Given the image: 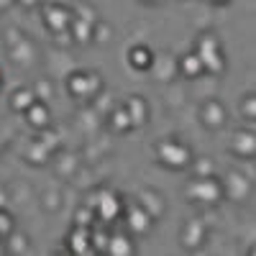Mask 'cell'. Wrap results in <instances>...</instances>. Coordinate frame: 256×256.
I'll return each instance as SVG.
<instances>
[{"label":"cell","instance_id":"6da1fadb","mask_svg":"<svg viewBox=\"0 0 256 256\" xmlns=\"http://www.w3.org/2000/svg\"><path fill=\"white\" fill-rule=\"evenodd\" d=\"M156 159L169 169H187L192 164V152L187 144L177 138H164L156 144Z\"/></svg>","mask_w":256,"mask_h":256},{"label":"cell","instance_id":"7a4b0ae2","mask_svg":"<svg viewBox=\"0 0 256 256\" xmlns=\"http://www.w3.org/2000/svg\"><path fill=\"white\" fill-rule=\"evenodd\" d=\"M95 210V218L102 223H113L123 216V198L113 190H100L98 192V202L90 205Z\"/></svg>","mask_w":256,"mask_h":256},{"label":"cell","instance_id":"3957f363","mask_svg":"<svg viewBox=\"0 0 256 256\" xmlns=\"http://www.w3.org/2000/svg\"><path fill=\"white\" fill-rule=\"evenodd\" d=\"M100 88H102V80L95 72H72L70 80H67L70 95L72 98H80V100L92 98L95 92H100Z\"/></svg>","mask_w":256,"mask_h":256},{"label":"cell","instance_id":"277c9868","mask_svg":"<svg viewBox=\"0 0 256 256\" xmlns=\"http://www.w3.org/2000/svg\"><path fill=\"white\" fill-rule=\"evenodd\" d=\"M198 56H200V62H202L205 72H210V74H220V72L226 70L223 49H220V44H218V41L212 38V36L200 38V44H198Z\"/></svg>","mask_w":256,"mask_h":256},{"label":"cell","instance_id":"5b68a950","mask_svg":"<svg viewBox=\"0 0 256 256\" xmlns=\"http://www.w3.org/2000/svg\"><path fill=\"white\" fill-rule=\"evenodd\" d=\"M187 195L198 202H218L223 198V187L216 177H195L187 187Z\"/></svg>","mask_w":256,"mask_h":256},{"label":"cell","instance_id":"8992f818","mask_svg":"<svg viewBox=\"0 0 256 256\" xmlns=\"http://www.w3.org/2000/svg\"><path fill=\"white\" fill-rule=\"evenodd\" d=\"M220 187H223V195L230 198V200H236V202L246 200L248 198V190H251L248 187V180L244 174H238V172H228L226 180H220Z\"/></svg>","mask_w":256,"mask_h":256},{"label":"cell","instance_id":"52a82bcc","mask_svg":"<svg viewBox=\"0 0 256 256\" xmlns=\"http://www.w3.org/2000/svg\"><path fill=\"white\" fill-rule=\"evenodd\" d=\"M152 223H154V218L148 216V212L138 202L126 210V226H128V230H131V233H136V236H144V233L152 228Z\"/></svg>","mask_w":256,"mask_h":256},{"label":"cell","instance_id":"ba28073f","mask_svg":"<svg viewBox=\"0 0 256 256\" xmlns=\"http://www.w3.org/2000/svg\"><path fill=\"white\" fill-rule=\"evenodd\" d=\"M24 116H26V123L31 126V128H36V131H44V128H49V120H52V116H49V105L41 100V98H36L28 108L24 110Z\"/></svg>","mask_w":256,"mask_h":256},{"label":"cell","instance_id":"9c48e42d","mask_svg":"<svg viewBox=\"0 0 256 256\" xmlns=\"http://www.w3.org/2000/svg\"><path fill=\"white\" fill-rule=\"evenodd\" d=\"M44 24L49 26V31L64 34L70 28V24H72V16H70L67 8H62V6H46L44 8Z\"/></svg>","mask_w":256,"mask_h":256},{"label":"cell","instance_id":"30bf717a","mask_svg":"<svg viewBox=\"0 0 256 256\" xmlns=\"http://www.w3.org/2000/svg\"><path fill=\"white\" fill-rule=\"evenodd\" d=\"M67 246L72 254H80V256H88V254H95L92 244H90V228H82V226H74L67 236Z\"/></svg>","mask_w":256,"mask_h":256},{"label":"cell","instance_id":"8fae6325","mask_svg":"<svg viewBox=\"0 0 256 256\" xmlns=\"http://www.w3.org/2000/svg\"><path fill=\"white\" fill-rule=\"evenodd\" d=\"M200 120H202V126H208V128H223V123H226V108L218 102V100H208L202 108H200Z\"/></svg>","mask_w":256,"mask_h":256},{"label":"cell","instance_id":"7c38bea8","mask_svg":"<svg viewBox=\"0 0 256 256\" xmlns=\"http://www.w3.org/2000/svg\"><path fill=\"white\" fill-rule=\"evenodd\" d=\"M230 148H233V154L241 156V159H254V156H256V136H254L251 131L233 134Z\"/></svg>","mask_w":256,"mask_h":256},{"label":"cell","instance_id":"4fadbf2b","mask_svg":"<svg viewBox=\"0 0 256 256\" xmlns=\"http://www.w3.org/2000/svg\"><path fill=\"white\" fill-rule=\"evenodd\" d=\"M105 254H110V256H131V254H136V244L131 241L128 233H110Z\"/></svg>","mask_w":256,"mask_h":256},{"label":"cell","instance_id":"5bb4252c","mask_svg":"<svg viewBox=\"0 0 256 256\" xmlns=\"http://www.w3.org/2000/svg\"><path fill=\"white\" fill-rule=\"evenodd\" d=\"M126 113H128V118H131L134 128L136 126H144L148 120V102L141 95H131V98H128V102H126Z\"/></svg>","mask_w":256,"mask_h":256},{"label":"cell","instance_id":"9a60e30c","mask_svg":"<svg viewBox=\"0 0 256 256\" xmlns=\"http://www.w3.org/2000/svg\"><path fill=\"white\" fill-rule=\"evenodd\" d=\"M205 241V226L200 220H187L182 228V244L187 248H198Z\"/></svg>","mask_w":256,"mask_h":256},{"label":"cell","instance_id":"2e32d148","mask_svg":"<svg viewBox=\"0 0 256 256\" xmlns=\"http://www.w3.org/2000/svg\"><path fill=\"white\" fill-rule=\"evenodd\" d=\"M128 64H131L134 70H138V72L152 70V64H154L152 49H148V46H134L131 52H128Z\"/></svg>","mask_w":256,"mask_h":256},{"label":"cell","instance_id":"e0dca14e","mask_svg":"<svg viewBox=\"0 0 256 256\" xmlns=\"http://www.w3.org/2000/svg\"><path fill=\"white\" fill-rule=\"evenodd\" d=\"M138 205H141L152 218H156V216H162V212H164L162 195H159V192H154V190H144L141 195H138Z\"/></svg>","mask_w":256,"mask_h":256},{"label":"cell","instance_id":"ac0fdd59","mask_svg":"<svg viewBox=\"0 0 256 256\" xmlns=\"http://www.w3.org/2000/svg\"><path fill=\"white\" fill-rule=\"evenodd\" d=\"M36 100V92L34 90H28V88H20V90H13L10 92V110H16V113H24L28 105Z\"/></svg>","mask_w":256,"mask_h":256},{"label":"cell","instance_id":"d6986e66","mask_svg":"<svg viewBox=\"0 0 256 256\" xmlns=\"http://www.w3.org/2000/svg\"><path fill=\"white\" fill-rule=\"evenodd\" d=\"M180 72L184 77H200L205 72V67H202V62H200L198 54H187V56L180 59Z\"/></svg>","mask_w":256,"mask_h":256},{"label":"cell","instance_id":"ffe728a7","mask_svg":"<svg viewBox=\"0 0 256 256\" xmlns=\"http://www.w3.org/2000/svg\"><path fill=\"white\" fill-rule=\"evenodd\" d=\"M49 156H52V152H49V148H46L44 144H41L38 138H36V141H31L28 152H26V159H28L31 164H44Z\"/></svg>","mask_w":256,"mask_h":256},{"label":"cell","instance_id":"44dd1931","mask_svg":"<svg viewBox=\"0 0 256 256\" xmlns=\"http://www.w3.org/2000/svg\"><path fill=\"white\" fill-rule=\"evenodd\" d=\"M110 128H113V131H118V134H128V131L134 128V123H131V118H128L126 108L113 110V116H110Z\"/></svg>","mask_w":256,"mask_h":256},{"label":"cell","instance_id":"7402d4cb","mask_svg":"<svg viewBox=\"0 0 256 256\" xmlns=\"http://www.w3.org/2000/svg\"><path fill=\"white\" fill-rule=\"evenodd\" d=\"M70 26L74 28V38H80L82 44H84V41H90V36H92V24H90V20H84V18H72Z\"/></svg>","mask_w":256,"mask_h":256},{"label":"cell","instance_id":"603a6c76","mask_svg":"<svg viewBox=\"0 0 256 256\" xmlns=\"http://www.w3.org/2000/svg\"><path fill=\"white\" fill-rule=\"evenodd\" d=\"M13 230H16V220H13V216H10L6 208H0V244H6V238L10 236Z\"/></svg>","mask_w":256,"mask_h":256},{"label":"cell","instance_id":"cb8c5ba5","mask_svg":"<svg viewBox=\"0 0 256 256\" xmlns=\"http://www.w3.org/2000/svg\"><path fill=\"white\" fill-rule=\"evenodd\" d=\"M108 236H110V233H105L102 228L90 226V244H92V248H95V251L105 254V248H108Z\"/></svg>","mask_w":256,"mask_h":256},{"label":"cell","instance_id":"d4e9b609","mask_svg":"<svg viewBox=\"0 0 256 256\" xmlns=\"http://www.w3.org/2000/svg\"><path fill=\"white\" fill-rule=\"evenodd\" d=\"M95 210L90 208V205H82L77 212H74V226H82V228H90V226H95Z\"/></svg>","mask_w":256,"mask_h":256},{"label":"cell","instance_id":"484cf974","mask_svg":"<svg viewBox=\"0 0 256 256\" xmlns=\"http://www.w3.org/2000/svg\"><path fill=\"white\" fill-rule=\"evenodd\" d=\"M6 241H10V251H18V254H24V251H28L26 236H24V233H18V230H13L10 236L6 238Z\"/></svg>","mask_w":256,"mask_h":256},{"label":"cell","instance_id":"4316f807","mask_svg":"<svg viewBox=\"0 0 256 256\" xmlns=\"http://www.w3.org/2000/svg\"><path fill=\"white\" fill-rule=\"evenodd\" d=\"M241 113L246 116V120H254V118H256V98H254V95H248V98L244 100Z\"/></svg>","mask_w":256,"mask_h":256},{"label":"cell","instance_id":"83f0119b","mask_svg":"<svg viewBox=\"0 0 256 256\" xmlns=\"http://www.w3.org/2000/svg\"><path fill=\"white\" fill-rule=\"evenodd\" d=\"M44 208L46 210L59 208V192H46V195H44Z\"/></svg>","mask_w":256,"mask_h":256},{"label":"cell","instance_id":"f1b7e54d","mask_svg":"<svg viewBox=\"0 0 256 256\" xmlns=\"http://www.w3.org/2000/svg\"><path fill=\"white\" fill-rule=\"evenodd\" d=\"M210 174V162H198V177H208Z\"/></svg>","mask_w":256,"mask_h":256},{"label":"cell","instance_id":"f546056e","mask_svg":"<svg viewBox=\"0 0 256 256\" xmlns=\"http://www.w3.org/2000/svg\"><path fill=\"white\" fill-rule=\"evenodd\" d=\"M18 3H20V6H26V8H31V6L38 3V0H18Z\"/></svg>","mask_w":256,"mask_h":256},{"label":"cell","instance_id":"4dcf8cb0","mask_svg":"<svg viewBox=\"0 0 256 256\" xmlns=\"http://www.w3.org/2000/svg\"><path fill=\"white\" fill-rule=\"evenodd\" d=\"M0 208H6V200H3V192H0Z\"/></svg>","mask_w":256,"mask_h":256},{"label":"cell","instance_id":"1f68e13d","mask_svg":"<svg viewBox=\"0 0 256 256\" xmlns=\"http://www.w3.org/2000/svg\"><path fill=\"white\" fill-rule=\"evenodd\" d=\"M212 3H228V0H212Z\"/></svg>","mask_w":256,"mask_h":256},{"label":"cell","instance_id":"d6a6232c","mask_svg":"<svg viewBox=\"0 0 256 256\" xmlns=\"http://www.w3.org/2000/svg\"><path fill=\"white\" fill-rule=\"evenodd\" d=\"M144 3H156V0H144Z\"/></svg>","mask_w":256,"mask_h":256},{"label":"cell","instance_id":"836d02e7","mask_svg":"<svg viewBox=\"0 0 256 256\" xmlns=\"http://www.w3.org/2000/svg\"><path fill=\"white\" fill-rule=\"evenodd\" d=\"M0 88H3V80H0Z\"/></svg>","mask_w":256,"mask_h":256}]
</instances>
